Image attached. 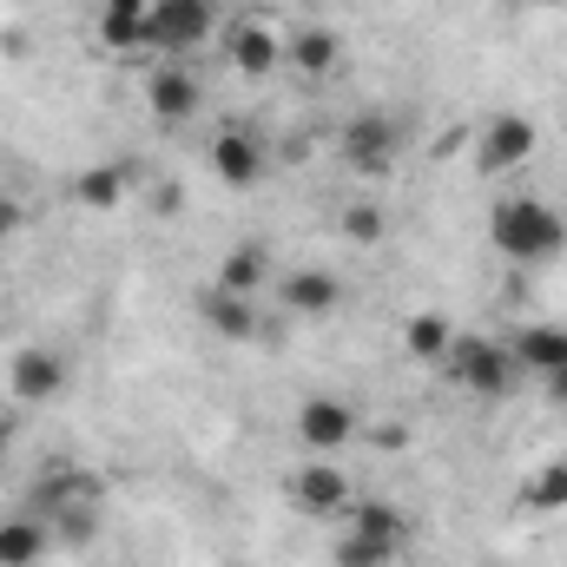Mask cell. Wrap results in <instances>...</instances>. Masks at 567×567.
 <instances>
[{"instance_id": "6", "label": "cell", "mask_w": 567, "mask_h": 567, "mask_svg": "<svg viewBox=\"0 0 567 567\" xmlns=\"http://www.w3.org/2000/svg\"><path fill=\"white\" fill-rule=\"evenodd\" d=\"M337 158H343L350 172H363V178L396 172V158H403V120H396V113H377V106L350 113V120L337 126Z\"/></svg>"}, {"instance_id": "14", "label": "cell", "mask_w": 567, "mask_h": 567, "mask_svg": "<svg viewBox=\"0 0 567 567\" xmlns=\"http://www.w3.org/2000/svg\"><path fill=\"white\" fill-rule=\"evenodd\" d=\"M337 528L363 535V542H370V548H383L390 561H403V548H410V515H403L396 502H383V495H357V502H350V515H343Z\"/></svg>"}, {"instance_id": "28", "label": "cell", "mask_w": 567, "mask_h": 567, "mask_svg": "<svg viewBox=\"0 0 567 567\" xmlns=\"http://www.w3.org/2000/svg\"><path fill=\"white\" fill-rule=\"evenodd\" d=\"M0 429H13V416H7V390H0Z\"/></svg>"}, {"instance_id": "11", "label": "cell", "mask_w": 567, "mask_h": 567, "mask_svg": "<svg viewBox=\"0 0 567 567\" xmlns=\"http://www.w3.org/2000/svg\"><path fill=\"white\" fill-rule=\"evenodd\" d=\"M145 113H152L158 126H192V120L205 113V80H198L185 60H158V66L145 73Z\"/></svg>"}, {"instance_id": "25", "label": "cell", "mask_w": 567, "mask_h": 567, "mask_svg": "<svg viewBox=\"0 0 567 567\" xmlns=\"http://www.w3.org/2000/svg\"><path fill=\"white\" fill-rule=\"evenodd\" d=\"M357 442H370V449H383V455H403L410 449V423L403 416H383V423H370Z\"/></svg>"}, {"instance_id": "5", "label": "cell", "mask_w": 567, "mask_h": 567, "mask_svg": "<svg viewBox=\"0 0 567 567\" xmlns=\"http://www.w3.org/2000/svg\"><path fill=\"white\" fill-rule=\"evenodd\" d=\"M225 27L218 0H152V20H145V47L158 60H192L212 33Z\"/></svg>"}, {"instance_id": "21", "label": "cell", "mask_w": 567, "mask_h": 567, "mask_svg": "<svg viewBox=\"0 0 567 567\" xmlns=\"http://www.w3.org/2000/svg\"><path fill=\"white\" fill-rule=\"evenodd\" d=\"M515 502H522V515H567V455L535 462V468L522 475Z\"/></svg>"}, {"instance_id": "24", "label": "cell", "mask_w": 567, "mask_h": 567, "mask_svg": "<svg viewBox=\"0 0 567 567\" xmlns=\"http://www.w3.org/2000/svg\"><path fill=\"white\" fill-rule=\"evenodd\" d=\"M337 231H343V245L370 251V245H383V238H390V212H383L377 198H350V205L337 212Z\"/></svg>"}, {"instance_id": "26", "label": "cell", "mask_w": 567, "mask_h": 567, "mask_svg": "<svg viewBox=\"0 0 567 567\" xmlns=\"http://www.w3.org/2000/svg\"><path fill=\"white\" fill-rule=\"evenodd\" d=\"M20 231H27V205L13 192H0V245H13Z\"/></svg>"}, {"instance_id": "7", "label": "cell", "mask_w": 567, "mask_h": 567, "mask_svg": "<svg viewBox=\"0 0 567 567\" xmlns=\"http://www.w3.org/2000/svg\"><path fill=\"white\" fill-rule=\"evenodd\" d=\"M66 390H73L66 350H53V343H20V350L7 357V396H13L20 410H47V403H60Z\"/></svg>"}, {"instance_id": "2", "label": "cell", "mask_w": 567, "mask_h": 567, "mask_svg": "<svg viewBox=\"0 0 567 567\" xmlns=\"http://www.w3.org/2000/svg\"><path fill=\"white\" fill-rule=\"evenodd\" d=\"M488 245L508 265H555L567 251V212L535 192H508L488 205Z\"/></svg>"}, {"instance_id": "17", "label": "cell", "mask_w": 567, "mask_h": 567, "mask_svg": "<svg viewBox=\"0 0 567 567\" xmlns=\"http://www.w3.org/2000/svg\"><path fill=\"white\" fill-rule=\"evenodd\" d=\"M278 284V303L290 310V317H330L337 303H343V284L330 278L323 265H297V271H284Z\"/></svg>"}, {"instance_id": "27", "label": "cell", "mask_w": 567, "mask_h": 567, "mask_svg": "<svg viewBox=\"0 0 567 567\" xmlns=\"http://www.w3.org/2000/svg\"><path fill=\"white\" fill-rule=\"evenodd\" d=\"M542 390H548V403H555V410H567V363H555V370L542 377Z\"/></svg>"}, {"instance_id": "10", "label": "cell", "mask_w": 567, "mask_h": 567, "mask_svg": "<svg viewBox=\"0 0 567 567\" xmlns=\"http://www.w3.org/2000/svg\"><path fill=\"white\" fill-rule=\"evenodd\" d=\"M535 152H542V133H535L528 113H495V120L475 126V172H488V178L522 172Z\"/></svg>"}, {"instance_id": "12", "label": "cell", "mask_w": 567, "mask_h": 567, "mask_svg": "<svg viewBox=\"0 0 567 567\" xmlns=\"http://www.w3.org/2000/svg\"><path fill=\"white\" fill-rule=\"evenodd\" d=\"M218 40H225V66L238 73V80H271L284 66V40L258 20V13H245V20H231V27H218Z\"/></svg>"}, {"instance_id": "18", "label": "cell", "mask_w": 567, "mask_h": 567, "mask_svg": "<svg viewBox=\"0 0 567 567\" xmlns=\"http://www.w3.org/2000/svg\"><path fill=\"white\" fill-rule=\"evenodd\" d=\"M284 66L303 73V80H330V73L343 66V40H337V27H297V33L284 40Z\"/></svg>"}, {"instance_id": "20", "label": "cell", "mask_w": 567, "mask_h": 567, "mask_svg": "<svg viewBox=\"0 0 567 567\" xmlns=\"http://www.w3.org/2000/svg\"><path fill=\"white\" fill-rule=\"evenodd\" d=\"M145 20H152V0H100L93 33L106 53H133V47H145Z\"/></svg>"}, {"instance_id": "30", "label": "cell", "mask_w": 567, "mask_h": 567, "mask_svg": "<svg viewBox=\"0 0 567 567\" xmlns=\"http://www.w3.org/2000/svg\"><path fill=\"white\" fill-rule=\"evenodd\" d=\"M542 7H567V0H542Z\"/></svg>"}, {"instance_id": "22", "label": "cell", "mask_w": 567, "mask_h": 567, "mask_svg": "<svg viewBox=\"0 0 567 567\" xmlns=\"http://www.w3.org/2000/svg\"><path fill=\"white\" fill-rule=\"evenodd\" d=\"M449 343H455V323H449L442 310H416V317L403 323V357H410V363H429V370H435V363L449 357Z\"/></svg>"}, {"instance_id": "19", "label": "cell", "mask_w": 567, "mask_h": 567, "mask_svg": "<svg viewBox=\"0 0 567 567\" xmlns=\"http://www.w3.org/2000/svg\"><path fill=\"white\" fill-rule=\"evenodd\" d=\"M47 555H53V528L33 508L0 515V567H40Z\"/></svg>"}, {"instance_id": "15", "label": "cell", "mask_w": 567, "mask_h": 567, "mask_svg": "<svg viewBox=\"0 0 567 567\" xmlns=\"http://www.w3.org/2000/svg\"><path fill=\"white\" fill-rule=\"evenodd\" d=\"M133 192H140V165L133 158H100V165H86L73 178V205L80 212H120Z\"/></svg>"}, {"instance_id": "1", "label": "cell", "mask_w": 567, "mask_h": 567, "mask_svg": "<svg viewBox=\"0 0 567 567\" xmlns=\"http://www.w3.org/2000/svg\"><path fill=\"white\" fill-rule=\"evenodd\" d=\"M33 515L53 528V548H93L106 528V475L86 462H53L33 482Z\"/></svg>"}, {"instance_id": "8", "label": "cell", "mask_w": 567, "mask_h": 567, "mask_svg": "<svg viewBox=\"0 0 567 567\" xmlns=\"http://www.w3.org/2000/svg\"><path fill=\"white\" fill-rule=\"evenodd\" d=\"M290 435H297L303 455H330V462H343V449H357L363 423H357V410H350L343 396H303Z\"/></svg>"}, {"instance_id": "16", "label": "cell", "mask_w": 567, "mask_h": 567, "mask_svg": "<svg viewBox=\"0 0 567 567\" xmlns=\"http://www.w3.org/2000/svg\"><path fill=\"white\" fill-rule=\"evenodd\" d=\"M508 350H515V363H522V377H548L555 363H567V323L555 317H528V323H515L508 330Z\"/></svg>"}, {"instance_id": "13", "label": "cell", "mask_w": 567, "mask_h": 567, "mask_svg": "<svg viewBox=\"0 0 567 567\" xmlns=\"http://www.w3.org/2000/svg\"><path fill=\"white\" fill-rule=\"evenodd\" d=\"M198 317H205V330L225 337V343H258V337H265L258 297H238V290H218V284L198 290Z\"/></svg>"}, {"instance_id": "23", "label": "cell", "mask_w": 567, "mask_h": 567, "mask_svg": "<svg viewBox=\"0 0 567 567\" xmlns=\"http://www.w3.org/2000/svg\"><path fill=\"white\" fill-rule=\"evenodd\" d=\"M212 284H218V290H238V297H258V290L271 284V258H265L258 245H238V251H225V258H218Z\"/></svg>"}, {"instance_id": "29", "label": "cell", "mask_w": 567, "mask_h": 567, "mask_svg": "<svg viewBox=\"0 0 567 567\" xmlns=\"http://www.w3.org/2000/svg\"><path fill=\"white\" fill-rule=\"evenodd\" d=\"M7 442H13V429H0V462H7Z\"/></svg>"}, {"instance_id": "4", "label": "cell", "mask_w": 567, "mask_h": 567, "mask_svg": "<svg viewBox=\"0 0 567 567\" xmlns=\"http://www.w3.org/2000/svg\"><path fill=\"white\" fill-rule=\"evenodd\" d=\"M284 502L303 515V522H343L350 515V502H357V482H350V468L343 462H330V455H303V468H290V482H284Z\"/></svg>"}, {"instance_id": "3", "label": "cell", "mask_w": 567, "mask_h": 567, "mask_svg": "<svg viewBox=\"0 0 567 567\" xmlns=\"http://www.w3.org/2000/svg\"><path fill=\"white\" fill-rule=\"evenodd\" d=\"M435 370L475 403H508L522 390V363H515L508 337H482V330H455V343H449V357Z\"/></svg>"}, {"instance_id": "9", "label": "cell", "mask_w": 567, "mask_h": 567, "mask_svg": "<svg viewBox=\"0 0 567 567\" xmlns=\"http://www.w3.org/2000/svg\"><path fill=\"white\" fill-rule=\"evenodd\" d=\"M205 158H212V178H218L225 192H258V185H265V165H271L265 140H258L245 120H225V126L212 133V145H205Z\"/></svg>"}]
</instances>
